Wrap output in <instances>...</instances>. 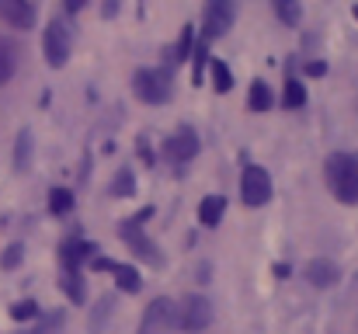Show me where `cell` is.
I'll return each instance as SVG.
<instances>
[{
    "label": "cell",
    "instance_id": "cell-1",
    "mask_svg": "<svg viewBox=\"0 0 358 334\" xmlns=\"http://www.w3.org/2000/svg\"><path fill=\"white\" fill-rule=\"evenodd\" d=\"M327 188L338 195V202L345 206H358V160L348 153H334L327 157Z\"/></svg>",
    "mask_w": 358,
    "mask_h": 334
},
{
    "label": "cell",
    "instance_id": "cell-2",
    "mask_svg": "<svg viewBox=\"0 0 358 334\" xmlns=\"http://www.w3.org/2000/svg\"><path fill=\"white\" fill-rule=\"evenodd\" d=\"M132 91H136V98L146 102V105H164V102H171V95H174L171 70L139 67V70L132 74Z\"/></svg>",
    "mask_w": 358,
    "mask_h": 334
},
{
    "label": "cell",
    "instance_id": "cell-3",
    "mask_svg": "<svg viewBox=\"0 0 358 334\" xmlns=\"http://www.w3.org/2000/svg\"><path fill=\"white\" fill-rule=\"evenodd\" d=\"M70 49H73V35H70L66 21H63V18H52V21L45 25V32H42V56H45V63H49L52 70L66 67Z\"/></svg>",
    "mask_w": 358,
    "mask_h": 334
},
{
    "label": "cell",
    "instance_id": "cell-4",
    "mask_svg": "<svg viewBox=\"0 0 358 334\" xmlns=\"http://www.w3.org/2000/svg\"><path fill=\"white\" fill-rule=\"evenodd\" d=\"M202 21H206V28H202V39L206 42L223 39L234 28V21H237V0H206Z\"/></svg>",
    "mask_w": 358,
    "mask_h": 334
},
{
    "label": "cell",
    "instance_id": "cell-5",
    "mask_svg": "<svg viewBox=\"0 0 358 334\" xmlns=\"http://www.w3.org/2000/svg\"><path fill=\"white\" fill-rule=\"evenodd\" d=\"M240 199L243 206H264L271 199V174L261 167V164H247L243 174H240Z\"/></svg>",
    "mask_w": 358,
    "mask_h": 334
},
{
    "label": "cell",
    "instance_id": "cell-6",
    "mask_svg": "<svg viewBox=\"0 0 358 334\" xmlns=\"http://www.w3.org/2000/svg\"><path fill=\"white\" fill-rule=\"evenodd\" d=\"M213 303L206 300V296H188L185 303H181V314H178V324H181V331L188 334H199L206 331L209 324H213Z\"/></svg>",
    "mask_w": 358,
    "mask_h": 334
},
{
    "label": "cell",
    "instance_id": "cell-7",
    "mask_svg": "<svg viewBox=\"0 0 358 334\" xmlns=\"http://www.w3.org/2000/svg\"><path fill=\"white\" fill-rule=\"evenodd\" d=\"M122 240L143 258V261H150V265H160V254H157V247L150 244V237L143 233V220H122L119 226Z\"/></svg>",
    "mask_w": 358,
    "mask_h": 334
},
{
    "label": "cell",
    "instance_id": "cell-8",
    "mask_svg": "<svg viewBox=\"0 0 358 334\" xmlns=\"http://www.w3.org/2000/svg\"><path fill=\"white\" fill-rule=\"evenodd\" d=\"M164 153H167V160H171V164H188V160L199 153V136H195V129L181 125V129L164 143Z\"/></svg>",
    "mask_w": 358,
    "mask_h": 334
},
{
    "label": "cell",
    "instance_id": "cell-9",
    "mask_svg": "<svg viewBox=\"0 0 358 334\" xmlns=\"http://www.w3.org/2000/svg\"><path fill=\"white\" fill-rule=\"evenodd\" d=\"M174 324V303L171 300H153L143 314V324H139V334H167V328Z\"/></svg>",
    "mask_w": 358,
    "mask_h": 334
},
{
    "label": "cell",
    "instance_id": "cell-10",
    "mask_svg": "<svg viewBox=\"0 0 358 334\" xmlns=\"http://www.w3.org/2000/svg\"><path fill=\"white\" fill-rule=\"evenodd\" d=\"M91 268H98V272H112L115 275V282H119L122 293H139V272L132 268V265H122V261H112V258H91Z\"/></svg>",
    "mask_w": 358,
    "mask_h": 334
},
{
    "label": "cell",
    "instance_id": "cell-11",
    "mask_svg": "<svg viewBox=\"0 0 358 334\" xmlns=\"http://www.w3.org/2000/svg\"><path fill=\"white\" fill-rule=\"evenodd\" d=\"M0 18H3L10 28L28 32V28L35 25V7H31V0H0Z\"/></svg>",
    "mask_w": 358,
    "mask_h": 334
},
{
    "label": "cell",
    "instance_id": "cell-12",
    "mask_svg": "<svg viewBox=\"0 0 358 334\" xmlns=\"http://www.w3.org/2000/svg\"><path fill=\"white\" fill-rule=\"evenodd\" d=\"M94 244H87V240H66L63 244V251H59V258H63V268L66 272H80V265L84 261H91L94 258Z\"/></svg>",
    "mask_w": 358,
    "mask_h": 334
},
{
    "label": "cell",
    "instance_id": "cell-13",
    "mask_svg": "<svg viewBox=\"0 0 358 334\" xmlns=\"http://www.w3.org/2000/svg\"><path fill=\"white\" fill-rule=\"evenodd\" d=\"M306 279H310L317 289H331V286H338L341 272H338V265H334V261L317 258V261H310V265H306Z\"/></svg>",
    "mask_w": 358,
    "mask_h": 334
},
{
    "label": "cell",
    "instance_id": "cell-14",
    "mask_svg": "<svg viewBox=\"0 0 358 334\" xmlns=\"http://www.w3.org/2000/svg\"><path fill=\"white\" fill-rule=\"evenodd\" d=\"M223 213H227V199H223V195H206L202 206H199V223H202L206 230H213L216 223L223 220Z\"/></svg>",
    "mask_w": 358,
    "mask_h": 334
},
{
    "label": "cell",
    "instance_id": "cell-15",
    "mask_svg": "<svg viewBox=\"0 0 358 334\" xmlns=\"http://www.w3.org/2000/svg\"><path fill=\"white\" fill-rule=\"evenodd\" d=\"M17 70V46L10 39H0V84H7Z\"/></svg>",
    "mask_w": 358,
    "mask_h": 334
},
{
    "label": "cell",
    "instance_id": "cell-16",
    "mask_svg": "<svg viewBox=\"0 0 358 334\" xmlns=\"http://www.w3.org/2000/svg\"><path fill=\"white\" fill-rule=\"evenodd\" d=\"M275 98H271V88L264 81H254L250 84V95H247V109L250 111H271Z\"/></svg>",
    "mask_w": 358,
    "mask_h": 334
},
{
    "label": "cell",
    "instance_id": "cell-17",
    "mask_svg": "<svg viewBox=\"0 0 358 334\" xmlns=\"http://www.w3.org/2000/svg\"><path fill=\"white\" fill-rule=\"evenodd\" d=\"M192 49H195V25H185L178 46L171 49V63H188L192 60Z\"/></svg>",
    "mask_w": 358,
    "mask_h": 334
},
{
    "label": "cell",
    "instance_id": "cell-18",
    "mask_svg": "<svg viewBox=\"0 0 358 334\" xmlns=\"http://www.w3.org/2000/svg\"><path fill=\"white\" fill-rule=\"evenodd\" d=\"M73 209V192L70 188H52L49 192V213L52 216H66Z\"/></svg>",
    "mask_w": 358,
    "mask_h": 334
},
{
    "label": "cell",
    "instance_id": "cell-19",
    "mask_svg": "<svg viewBox=\"0 0 358 334\" xmlns=\"http://www.w3.org/2000/svg\"><path fill=\"white\" fill-rule=\"evenodd\" d=\"M282 105L285 109H303L306 105V88H303V81H296V77H289L285 81V98H282Z\"/></svg>",
    "mask_w": 358,
    "mask_h": 334
},
{
    "label": "cell",
    "instance_id": "cell-20",
    "mask_svg": "<svg viewBox=\"0 0 358 334\" xmlns=\"http://www.w3.org/2000/svg\"><path fill=\"white\" fill-rule=\"evenodd\" d=\"M213 88L220 95H230L234 91V74H230V67L223 60H213Z\"/></svg>",
    "mask_w": 358,
    "mask_h": 334
},
{
    "label": "cell",
    "instance_id": "cell-21",
    "mask_svg": "<svg viewBox=\"0 0 358 334\" xmlns=\"http://www.w3.org/2000/svg\"><path fill=\"white\" fill-rule=\"evenodd\" d=\"M14 167H17V171H28V167H31V132H28V129L17 136V146H14Z\"/></svg>",
    "mask_w": 358,
    "mask_h": 334
},
{
    "label": "cell",
    "instance_id": "cell-22",
    "mask_svg": "<svg viewBox=\"0 0 358 334\" xmlns=\"http://www.w3.org/2000/svg\"><path fill=\"white\" fill-rule=\"evenodd\" d=\"M63 289H66V296H70L73 303H84V296H87L80 272H66V268H63Z\"/></svg>",
    "mask_w": 358,
    "mask_h": 334
},
{
    "label": "cell",
    "instance_id": "cell-23",
    "mask_svg": "<svg viewBox=\"0 0 358 334\" xmlns=\"http://www.w3.org/2000/svg\"><path fill=\"white\" fill-rule=\"evenodd\" d=\"M271 7H275V14L282 18V25H299V18H303L299 0H271Z\"/></svg>",
    "mask_w": 358,
    "mask_h": 334
},
{
    "label": "cell",
    "instance_id": "cell-24",
    "mask_svg": "<svg viewBox=\"0 0 358 334\" xmlns=\"http://www.w3.org/2000/svg\"><path fill=\"white\" fill-rule=\"evenodd\" d=\"M132 192H136V178H132L129 167H122L119 174H115V181H112V195L115 199H129Z\"/></svg>",
    "mask_w": 358,
    "mask_h": 334
},
{
    "label": "cell",
    "instance_id": "cell-25",
    "mask_svg": "<svg viewBox=\"0 0 358 334\" xmlns=\"http://www.w3.org/2000/svg\"><path fill=\"white\" fill-rule=\"evenodd\" d=\"M112 307H115V300H101V303L94 307V314H91V331L94 334L101 331V324L112 317Z\"/></svg>",
    "mask_w": 358,
    "mask_h": 334
},
{
    "label": "cell",
    "instance_id": "cell-26",
    "mask_svg": "<svg viewBox=\"0 0 358 334\" xmlns=\"http://www.w3.org/2000/svg\"><path fill=\"white\" fill-rule=\"evenodd\" d=\"M10 317L14 321H31V317H38V303L35 300H21V303L10 307Z\"/></svg>",
    "mask_w": 358,
    "mask_h": 334
},
{
    "label": "cell",
    "instance_id": "cell-27",
    "mask_svg": "<svg viewBox=\"0 0 358 334\" xmlns=\"http://www.w3.org/2000/svg\"><path fill=\"white\" fill-rule=\"evenodd\" d=\"M59 328H63V314L56 310V314H49V317H42V321L35 324V331H31V334H56V331H59Z\"/></svg>",
    "mask_w": 358,
    "mask_h": 334
},
{
    "label": "cell",
    "instance_id": "cell-28",
    "mask_svg": "<svg viewBox=\"0 0 358 334\" xmlns=\"http://www.w3.org/2000/svg\"><path fill=\"white\" fill-rule=\"evenodd\" d=\"M21 258H24V247H21V244H10V247L3 251V258H0V265H3V268L10 272V268H17V265H21Z\"/></svg>",
    "mask_w": 358,
    "mask_h": 334
},
{
    "label": "cell",
    "instance_id": "cell-29",
    "mask_svg": "<svg viewBox=\"0 0 358 334\" xmlns=\"http://www.w3.org/2000/svg\"><path fill=\"white\" fill-rule=\"evenodd\" d=\"M306 74H310V77H324L327 67H324V63H306Z\"/></svg>",
    "mask_w": 358,
    "mask_h": 334
},
{
    "label": "cell",
    "instance_id": "cell-30",
    "mask_svg": "<svg viewBox=\"0 0 358 334\" xmlns=\"http://www.w3.org/2000/svg\"><path fill=\"white\" fill-rule=\"evenodd\" d=\"M84 4H87V0H66V11L77 14V11H84Z\"/></svg>",
    "mask_w": 358,
    "mask_h": 334
},
{
    "label": "cell",
    "instance_id": "cell-31",
    "mask_svg": "<svg viewBox=\"0 0 358 334\" xmlns=\"http://www.w3.org/2000/svg\"><path fill=\"white\" fill-rule=\"evenodd\" d=\"M352 14H355V21H358V4H355V11H352Z\"/></svg>",
    "mask_w": 358,
    "mask_h": 334
}]
</instances>
